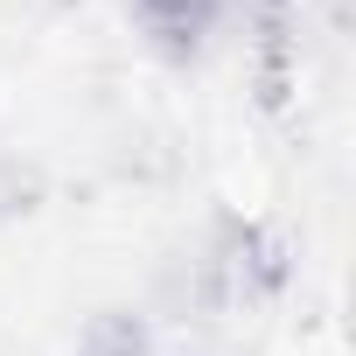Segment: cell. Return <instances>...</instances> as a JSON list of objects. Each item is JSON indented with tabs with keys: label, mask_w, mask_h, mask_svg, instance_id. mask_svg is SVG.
<instances>
[{
	"label": "cell",
	"mask_w": 356,
	"mask_h": 356,
	"mask_svg": "<svg viewBox=\"0 0 356 356\" xmlns=\"http://www.w3.org/2000/svg\"><path fill=\"white\" fill-rule=\"evenodd\" d=\"M293 280V245L280 224L266 217H245V210H224L210 217V231L175 252L161 266V307L175 314H245V307H273Z\"/></svg>",
	"instance_id": "6da1fadb"
},
{
	"label": "cell",
	"mask_w": 356,
	"mask_h": 356,
	"mask_svg": "<svg viewBox=\"0 0 356 356\" xmlns=\"http://www.w3.org/2000/svg\"><path fill=\"white\" fill-rule=\"evenodd\" d=\"M231 0H126L133 35L161 56V63H196L210 49V35L224 29Z\"/></svg>",
	"instance_id": "7a4b0ae2"
},
{
	"label": "cell",
	"mask_w": 356,
	"mask_h": 356,
	"mask_svg": "<svg viewBox=\"0 0 356 356\" xmlns=\"http://www.w3.org/2000/svg\"><path fill=\"white\" fill-rule=\"evenodd\" d=\"M77 356H154V314L147 307H98L77 328Z\"/></svg>",
	"instance_id": "3957f363"
}]
</instances>
